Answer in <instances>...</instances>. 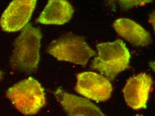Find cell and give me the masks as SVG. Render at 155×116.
Listing matches in <instances>:
<instances>
[{
    "label": "cell",
    "instance_id": "7c38bea8",
    "mask_svg": "<svg viewBox=\"0 0 155 116\" xmlns=\"http://www.w3.org/2000/svg\"><path fill=\"white\" fill-rule=\"evenodd\" d=\"M150 21L151 23H152L154 29L155 28V13L154 12L150 15Z\"/></svg>",
    "mask_w": 155,
    "mask_h": 116
},
{
    "label": "cell",
    "instance_id": "52a82bcc",
    "mask_svg": "<svg viewBox=\"0 0 155 116\" xmlns=\"http://www.w3.org/2000/svg\"><path fill=\"white\" fill-rule=\"evenodd\" d=\"M153 83L152 77L147 73H141L130 78L123 89L127 105L135 110L146 108Z\"/></svg>",
    "mask_w": 155,
    "mask_h": 116
},
{
    "label": "cell",
    "instance_id": "5bb4252c",
    "mask_svg": "<svg viewBox=\"0 0 155 116\" xmlns=\"http://www.w3.org/2000/svg\"><path fill=\"white\" fill-rule=\"evenodd\" d=\"M135 116H143L141 115L138 114V115H136Z\"/></svg>",
    "mask_w": 155,
    "mask_h": 116
},
{
    "label": "cell",
    "instance_id": "9c48e42d",
    "mask_svg": "<svg viewBox=\"0 0 155 116\" xmlns=\"http://www.w3.org/2000/svg\"><path fill=\"white\" fill-rule=\"evenodd\" d=\"M74 9L69 2L65 0H50L36 20L46 25H63L72 18Z\"/></svg>",
    "mask_w": 155,
    "mask_h": 116
},
{
    "label": "cell",
    "instance_id": "277c9868",
    "mask_svg": "<svg viewBox=\"0 0 155 116\" xmlns=\"http://www.w3.org/2000/svg\"><path fill=\"white\" fill-rule=\"evenodd\" d=\"M47 52L59 61H66L84 67L91 58L97 55L84 38L67 34L52 41Z\"/></svg>",
    "mask_w": 155,
    "mask_h": 116
},
{
    "label": "cell",
    "instance_id": "ba28073f",
    "mask_svg": "<svg viewBox=\"0 0 155 116\" xmlns=\"http://www.w3.org/2000/svg\"><path fill=\"white\" fill-rule=\"evenodd\" d=\"M69 116H106L100 108L87 99L78 97L58 88L53 92Z\"/></svg>",
    "mask_w": 155,
    "mask_h": 116
},
{
    "label": "cell",
    "instance_id": "7a4b0ae2",
    "mask_svg": "<svg viewBox=\"0 0 155 116\" xmlns=\"http://www.w3.org/2000/svg\"><path fill=\"white\" fill-rule=\"evenodd\" d=\"M97 48L98 55L92 60L91 67L110 81L129 68L131 55L121 39L99 43Z\"/></svg>",
    "mask_w": 155,
    "mask_h": 116
},
{
    "label": "cell",
    "instance_id": "6da1fadb",
    "mask_svg": "<svg viewBox=\"0 0 155 116\" xmlns=\"http://www.w3.org/2000/svg\"><path fill=\"white\" fill-rule=\"evenodd\" d=\"M41 38L39 28L31 23L24 27L14 44L10 61L12 68L25 72H34L37 69Z\"/></svg>",
    "mask_w": 155,
    "mask_h": 116
},
{
    "label": "cell",
    "instance_id": "4fadbf2b",
    "mask_svg": "<svg viewBox=\"0 0 155 116\" xmlns=\"http://www.w3.org/2000/svg\"><path fill=\"white\" fill-rule=\"evenodd\" d=\"M3 72L2 71L0 70V81L3 79Z\"/></svg>",
    "mask_w": 155,
    "mask_h": 116
},
{
    "label": "cell",
    "instance_id": "30bf717a",
    "mask_svg": "<svg viewBox=\"0 0 155 116\" xmlns=\"http://www.w3.org/2000/svg\"><path fill=\"white\" fill-rule=\"evenodd\" d=\"M113 27L119 35L134 46L145 47L152 42L149 33L131 20L118 19L113 23Z\"/></svg>",
    "mask_w": 155,
    "mask_h": 116
},
{
    "label": "cell",
    "instance_id": "8992f818",
    "mask_svg": "<svg viewBox=\"0 0 155 116\" xmlns=\"http://www.w3.org/2000/svg\"><path fill=\"white\" fill-rule=\"evenodd\" d=\"M36 0H15L5 9L0 19V26L7 32L18 31L27 24L36 5Z\"/></svg>",
    "mask_w": 155,
    "mask_h": 116
},
{
    "label": "cell",
    "instance_id": "3957f363",
    "mask_svg": "<svg viewBox=\"0 0 155 116\" xmlns=\"http://www.w3.org/2000/svg\"><path fill=\"white\" fill-rule=\"evenodd\" d=\"M6 96L13 106L25 116L36 114L46 104L44 88L33 77L22 80L9 88Z\"/></svg>",
    "mask_w": 155,
    "mask_h": 116
},
{
    "label": "cell",
    "instance_id": "8fae6325",
    "mask_svg": "<svg viewBox=\"0 0 155 116\" xmlns=\"http://www.w3.org/2000/svg\"><path fill=\"white\" fill-rule=\"evenodd\" d=\"M152 2V1H120L119 4L122 8L127 9L134 6L143 5Z\"/></svg>",
    "mask_w": 155,
    "mask_h": 116
},
{
    "label": "cell",
    "instance_id": "5b68a950",
    "mask_svg": "<svg viewBox=\"0 0 155 116\" xmlns=\"http://www.w3.org/2000/svg\"><path fill=\"white\" fill-rule=\"evenodd\" d=\"M76 78L75 91L85 98L95 101L104 102L111 97L112 85L103 75L87 71L78 73Z\"/></svg>",
    "mask_w": 155,
    "mask_h": 116
}]
</instances>
